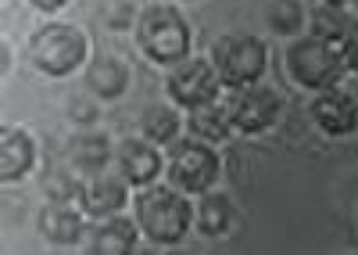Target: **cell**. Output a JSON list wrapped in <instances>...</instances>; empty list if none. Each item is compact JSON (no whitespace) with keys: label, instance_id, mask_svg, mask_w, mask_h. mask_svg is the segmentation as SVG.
Listing matches in <instances>:
<instances>
[{"label":"cell","instance_id":"cell-1","mask_svg":"<svg viewBox=\"0 0 358 255\" xmlns=\"http://www.w3.org/2000/svg\"><path fill=\"white\" fill-rule=\"evenodd\" d=\"M187 198L190 194H183L172 184L169 187H162V184L140 187L136 198H133V216L140 223V234L158 248L179 244L194 226V205Z\"/></svg>","mask_w":358,"mask_h":255},{"label":"cell","instance_id":"cell-2","mask_svg":"<svg viewBox=\"0 0 358 255\" xmlns=\"http://www.w3.org/2000/svg\"><path fill=\"white\" fill-rule=\"evenodd\" d=\"M136 43L147 54V62H155L162 69H172V65L190 58L194 33H190V22L179 15V8L151 4L136 18Z\"/></svg>","mask_w":358,"mask_h":255},{"label":"cell","instance_id":"cell-3","mask_svg":"<svg viewBox=\"0 0 358 255\" xmlns=\"http://www.w3.org/2000/svg\"><path fill=\"white\" fill-rule=\"evenodd\" d=\"M86 54H90V43L83 29H76L69 22H50L29 40V62L36 65V72L50 79H65L79 72L86 65Z\"/></svg>","mask_w":358,"mask_h":255},{"label":"cell","instance_id":"cell-4","mask_svg":"<svg viewBox=\"0 0 358 255\" xmlns=\"http://www.w3.org/2000/svg\"><path fill=\"white\" fill-rule=\"evenodd\" d=\"M208 58L219 69L226 87L236 90V87H255V83H262L265 65H268V50L251 33H226L212 43Z\"/></svg>","mask_w":358,"mask_h":255},{"label":"cell","instance_id":"cell-5","mask_svg":"<svg viewBox=\"0 0 358 255\" xmlns=\"http://www.w3.org/2000/svg\"><path fill=\"white\" fill-rule=\"evenodd\" d=\"M344 62H341V47L337 43H326L319 36H297L287 47V72L297 87L305 90H326L334 87L337 76H341Z\"/></svg>","mask_w":358,"mask_h":255},{"label":"cell","instance_id":"cell-6","mask_svg":"<svg viewBox=\"0 0 358 255\" xmlns=\"http://www.w3.org/2000/svg\"><path fill=\"white\" fill-rule=\"evenodd\" d=\"M219 155L212 144H204V140L190 137V140H176L172 144V155H169V184L179 187L183 194H204L212 191L215 180H219Z\"/></svg>","mask_w":358,"mask_h":255},{"label":"cell","instance_id":"cell-7","mask_svg":"<svg viewBox=\"0 0 358 255\" xmlns=\"http://www.w3.org/2000/svg\"><path fill=\"white\" fill-rule=\"evenodd\" d=\"M222 87H226V83H222L219 69L212 65V58H194V54H190L187 62L172 65L169 76H165L169 101H172L176 108H183V111L201 108V104H208V101H219Z\"/></svg>","mask_w":358,"mask_h":255},{"label":"cell","instance_id":"cell-8","mask_svg":"<svg viewBox=\"0 0 358 255\" xmlns=\"http://www.w3.org/2000/svg\"><path fill=\"white\" fill-rule=\"evenodd\" d=\"M229 123H233V133H244V137H258L265 130H273L276 119H280V94L255 83V87H236L229 97Z\"/></svg>","mask_w":358,"mask_h":255},{"label":"cell","instance_id":"cell-9","mask_svg":"<svg viewBox=\"0 0 358 255\" xmlns=\"http://www.w3.org/2000/svg\"><path fill=\"white\" fill-rule=\"evenodd\" d=\"M76 202H79V209L94 219V223H97V219H108V216H115V212L126 209V202H129V184H126L122 173L111 177L108 169H101V173H86V177L79 180Z\"/></svg>","mask_w":358,"mask_h":255},{"label":"cell","instance_id":"cell-10","mask_svg":"<svg viewBox=\"0 0 358 255\" xmlns=\"http://www.w3.org/2000/svg\"><path fill=\"white\" fill-rule=\"evenodd\" d=\"M312 123L326 137H351L358 130V101L344 87H326L312 101Z\"/></svg>","mask_w":358,"mask_h":255},{"label":"cell","instance_id":"cell-11","mask_svg":"<svg viewBox=\"0 0 358 255\" xmlns=\"http://www.w3.org/2000/svg\"><path fill=\"white\" fill-rule=\"evenodd\" d=\"M86 219L90 216L79 209V202L72 205V198H50L40 212V234L54 248H76L86 237Z\"/></svg>","mask_w":358,"mask_h":255},{"label":"cell","instance_id":"cell-12","mask_svg":"<svg viewBox=\"0 0 358 255\" xmlns=\"http://www.w3.org/2000/svg\"><path fill=\"white\" fill-rule=\"evenodd\" d=\"M165 169V158L158 151V144H151L147 137H129L118 144V173L126 177L129 187H147V184H158Z\"/></svg>","mask_w":358,"mask_h":255},{"label":"cell","instance_id":"cell-13","mask_svg":"<svg viewBox=\"0 0 358 255\" xmlns=\"http://www.w3.org/2000/svg\"><path fill=\"white\" fill-rule=\"evenodd\" d=\"M36 165V140L22 126H4L0 130V180L18 184L33 173Z\"/></svg>","mask_w":358,"mask_h":255},{"label":"cell","instance_id":"cell-14","mask_svg":"<svg viewBox=\"0 0 358 255\" xmlns=\"http://www.w3.org/2000/svg\"><path fill=\"white\" fill-rule=\"evenodd\" d=\"M140 241V223L136 216H122V212H115L108 219H97V226L90 230V251H97V255H126L133 251Z\"/></svg>","mask_w":358,"mask_h":255},{"label":"cell","instance_id":"cell-15","mask_svg":"<svg viewBox=\"0 0 358 255\" xmlns=\"http://www.w3.org/2000/svg\"><path fill=\"white\" fill-rule=\"evenodd\" d=\"M86 90L97 101H115L129 90V65L115 54H97L86 65Z\"/></svg>","mask_w":358,"mask_h":255},{"label":"cell","instance_id":"cell-16","mask_svg":"<svg viewBox=\"0 0 358 255\" xmlns=\"http://www.w3.org/2000/svg\"><path fill=\"white\" fill-rule=\"evenodd\" d=\"M187 126L197 140H204V144H219V140H226L233 133V123H229V104L219 97V101H208L201 108H190L187 111Z\"/></svg>","mask_w":358,"mask_h":255},{"label":"cell","instance_id":"cell-17","mask_svg":"<svg viewBox=\"0 0 358 255\" xmlns=\"http://www.w3.org/2000/svg\"><path fill=\"white\" fill-rule=\"evenodd\" d=\"M194 223L204 237H222L233 223V202L222 191H204L197 194V205H194Z\"/></svg>","mask_w":358,"mask_h":255},{"label":"cell","instance_id":"cell-18","mask_svg":"<svg viewBox=\"0 0 358 255\" xmlns=\"http://www.w3.org/2000/svg\"><path fill=\"white\" fill-rule=\"evenodd\" d=\"M69 162L76 173H101V169H108L111 162V144H108V137L104 133H79L72 137V144H69Z\"/></svg>","mask_w":358,"mask_h":255},{"label":"cell","instance_id":"cell-19","mask_svg":"<svg viewBox=\"0 0 358 255\" xmlns=\"http://www.w3.org/2000/svg\"><path fill=\"white\" fill-rule=\"evenodd\" d=\"M179 130H183V119H179V108L176 104H151L143 108L140 116V133L151 140V144H176Z\"/></svg>","mask_w":358,"mask_h":255},{"label":"cell","instance_id":"cell-20","mask_svg":"<svg viewBox=\"0 0 358 255\" xmlns=\"http://www.w3.org/2000/svg\"><path fill=\"white\" fill-rule=\"evenodd\" d=\"M348 25H351V15L344 11V4H330V0H322V4L312 8V15H308V33L326 40V43H341Z\"/></svg>","mask_w":358,"mask_h":255},{"label":"cell","instance_id":"cell-21","mask_svg":"<svg viewBox=\"0 0 358 255\" xmlns=\"http://www.w3.org/2000/svg\"><path fill=\"white\" fill-rule=\"evenodd\" d=\"M265 18H268V25H273V33L290 36V33H301V22H305L308 15H305L301 0H273Z\"/></svg>","mask_w":358,"mask_h":255},{"label":"cell","instance_id":"cell-22","mask_svg":"<svg viewBox=\"0 0 358 255\" xmlns=\"http://www.w3.org/2000/svg\"><path fill=\"white\" fill-rule=\"evenodd\" d=\"M136 18V8H133V0H108L104 11H101V22L111 25V29H129Z\"/></svg>","mask_w":358,"mask_h":255},{"label":"cell","instance_id":"cell-23","mask_svg":"<svg viewBox=\"0 0 358 255\" xmlns=\"http://www.w3.org/2000/svg\"><path fill=\"white\" fill-rule=\"evenodd\" d=\"M337 47H341V62H344V69L358 76V18H351L348 33H344V40H341Z\"/></svg>","mask_w":358,"mask_h":255},{"label":"cell","instance_id":"cell-24","mask_svg":"<svg viewBox=\"0 0 358 255\" xmlns=\"http://www.w3.org/2000/svg\"><path fill=\"white\" fill-rule=\"evenodd\" d=\"M29 4H33L40 15H54V11H62L69 0H29Z\"/></svg>","mask_w":358,"mask_h":255},{"label":"cell","instance_id":"cell-25","mask_svg":"<svg viewBox=\"0 0 358 255\" xmlns=\"http://www.w3.org/2000/svg\"><path fill=\"white\" fill-rule=\"evenodd\" d=\"M330 4H358V0H330Z\"/></svg>","mask_w":358,"mask_h":255},{"label":"cell","instance_id":"cell-26","mask_svg":"<svg viewBox=\"0 0 358 255\" xmlns=\"http://www.w3.org/2000/svg\"><path fill=\"white\" fill-rule=\"evenodd\" d=\"M351 94H355V101H358V87H355V90H351Z\"/></svg>","mask_w":358,"mask_h":255},{"label":"cell","instance_id":"cell-27","mask_svg":"<svg viewBox=\"0 0 358 255\" xmlns=\"http://www.w3.org/2000/svg\"><path fill=\"white\" fill-rule=\"evenodd\" d=\"M187 4H190V0H187Z\"/></svg>","mask_w":358,"mask_h":255}]
</instances>
